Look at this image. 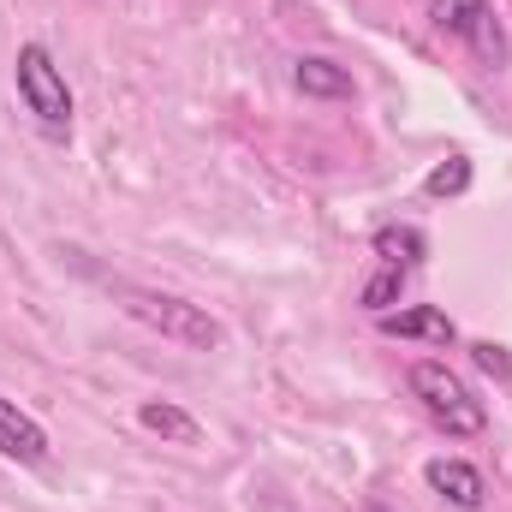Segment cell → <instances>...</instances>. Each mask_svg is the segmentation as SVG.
Here are the masks:
<instances>
[{"label": "cell", "instance_id": "6da1fadb", "mask_svg": "<svg viewBox=\"0 0 512 512\" xmlns=\"http://www.w3.org/2000/svg\"><path fill=\"white\" fill-rule=\"evenodd\" d=\"M114 298L126 304L143 328H155L161 340H179V346H191V352H215V346H221V322H215L209 310L173 298V292H149V286H126V280H120Z\"/></svg>", "mask_w": 512, "mask_h": 512}, {"label": "cell", "instance_id": "7a4b0ae2", "mask_svg": "<svg viewBox=\"0 0 512 512\" xmlns=\"http://www.w3.org/2000/svg\"><path fill=\"white\" fill-rule=\"evenodd\" d=\"M411 393L423 399V411H429L447 435H483V423H489L483 399L465 387V376H453L441 358H417V364H411Z\"/></svg>", "mask_w": 512, "mask_h": 512}, {"label": "cell", "instance_id": "3957f363", "mask_svg": "<svg viewBox=\"0 0 512 512\" xmlns=\"http://www.w3.org/2000/svg\"><path fill=\"white\" fill-rule=\"evenodd\" d=\"M12 78H18V102L36 114V126L54 131V137L72 131V90H66V78H60V66H54V54L42 42H24L18 48Z\"/></svg>", "mask_w": 512, "mask_h": 512}, {"label": "cell", "instance_id": "277c9868", "mask_svg": "<svg viewBox=\"0 0 512 512\" xmlns=\"http://www.w3.org/2000/svg\"><path fill=\"white\" fill-rule=\"evenodd\" d=\"M429 18H435V30L441 36H459L489 72L495 66H507V30H501V18H495V6L489 0H435L429 6Z\"/></svg>", "mask_w": 512, "mask_h": 512}, {"label": "cell", "instance_id": "5b68a950", "mask_svg": "<svg viewBox=\"0 0 512 512\" xmlns=\"http://www.w3.org/2000/svg\"><path fill=\"white\" fill-rule=\"evenodd\" d=\"M423 477H429V489H435L447 507H459V512H477L483 501H489L483 471H477V465H465V459H429V465H423Z\"/></svg>", "mask_w": 512, "mask_h": 512}, {"label": "cell", "instance_id": "8992f818", "mask_svg": "<svg viewBox=\"0 0 512 512\" xmlns=\"http://www.w3.org/2000/svg\"><path fill=\"white\" fill-rule=\"evenodd\" d=\"M376 322H382V334H393V340H429V346H453V340H459L453 316H447V310H435V304L387 310V316H376Z\"/></svg>", "mask_w": 512, "mask_h": 512}, {"label": "cell", "instance_id": "52a82bcc", "mask_svg": "<svg viewBox=\"0 0 512 512\" xmlns=\"http://www.w3.org/2000/svg\"><path fill=\"white\" fill-rule=\"evenodd\" d=\"M0 453L18 459V465H42L48 459V429L30 411H18L12 399H0Z\"/></svg>", "mask_w": 512, "mask_h": 512}, {"label": "cell", "instance_id": "ba28073f", "mask_svg": "<svg viewBox=\"0 0 512 512\" xmlns=\"http://www.w3.org/2000/svg\"><path fill=\"white\" fill-rule=\"evenodd\" d=\"M292 84H298L304 96H316V102H346V96H352V72H346L340 60H328V54H304V60L292 66Z\"/></svg>", "mask_w": 512, "mask_h": 512}, {"label": "cell", "instance_id": "9c48e42d", "mask_svg": "<svg viewBox=\"0 0 512 512\" xmlns=\"http://www.w3.org/2000/svg\"><path fill=\"white\" fill-rule=\"evenodd\" d=\"M137 423L143 429H155V435H167V441H203V429H197V417L191 411H179V405H167V399H149L143 411H137Z\"/></svg>", "mask_w": 512, "mask_h": 512}, {"label": "cell", "instance_id": "30bf717a", "mask_svg": "<svg viewBox=\"0 0 512 512\" xmlns=\"http://www.w3.org/2000/svg\"><path fill=\"white\" fill-rule=\"evenodd\" d=\"M376 256H382L387 268H417L429 256V239L417 227H382L376 233Z\"/></svg>", "mask_w": 512, "mask_h": 512}, {"label": "cell", "instance_id": "8fae6325", "mask_svg": "<svg viewBox=\"0 0 512 512\" xmlns=\"http://www.w3.org/2000/svg\"><path fill=\"white\" fill-rule=\"evenodd\" d=\"M423 191H429V197H459V191H471V161H465V155L435 161V167L423 173Z\"/></svg>", "mask_w": 512, "mask_h": 512}, {"label": "cell", "instance_id": "7c38bea8", "mask_svg": "<svg viewBox=\"0 0 512 512\" xmlns=\"http://www.w3.org/2000/svg\"><path fill=\"white\" fill-rule=\"evenodd\" d=\"M399 292H405V268H387L382 262V274L364 286V310H376V316H387L393 304H399Z\"/></svg>", "mask_w": 512, "mask_h": 512}, {"label": "cell", "instance_id": "4fadbf2b", "mask_svg": "<svg viewBox=\"0 0 512 512\" xmlns=\"http://www.w3.org/2000/svg\"><path fill=\"white\" fill-rule=\"evenodd\" d=\"M471 352H477V364H483L489 376H512V358H507V346H489V340H483V346H471Z\"/></svg>", "mask_w": 512, "mask_h": 512}, {"label": "cell", "instance_id": "5bb4252c", "mask_svg": "<svg viewBox=\"0 0 512 512\" xmlns=\"http://www.w3.org/2000/svg\"><path fill=\"white\" fill-rule=\"evenodd\" d=\"M364 512H393V507H387V501H370V507H364Z\"/></svg>", "mask_w": 512, "mask_h": 512}]
</instances>
